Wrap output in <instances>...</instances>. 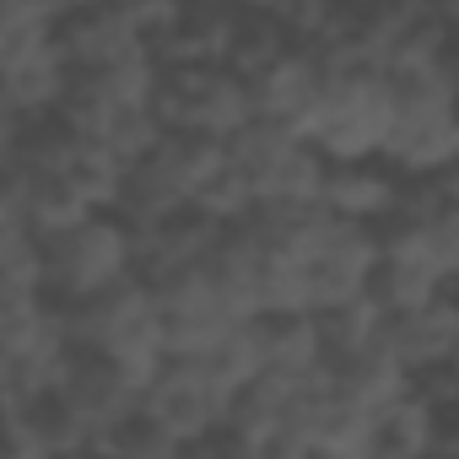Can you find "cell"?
<instances>
[{
	"mask_svg": "<svg viewBox=\"0 0 459 459\" xmlns=\"http://www.w3.org/2000/svg\"><path fill=\"white\" fill-rule=\"evenodd\" d=\"M330 394L346 400V405L362 411V416H378V411H389L394 400L416 394V378L394 362L389 346H368V351H357V357H346V362H330Z\"/></svg>",
	"mask_w": 459,
	"mask_h": 459,
	"instance_id": "cell-16",
	"label": "cell"
},
{
	"mask_svg": "<svg viewBox=\"0 0 459 459\" xmlns=\"http://www.w3.org/2000/svg\"><path fill=\"white\" fill-rule=\"evenodd\" d=\"M157 119L168 135H205L233 146L260 114H255V87L227 71V65H200V71H162L157 87Z\"/></svg>",
	"mask_w": 459,
	"mask_h": 459,
	"instance_id": "cell-5",
	"label": "cell"
},
{
	"mask_svg": "<svg viewBox=\"0 0 459 459\" xmlns=\"http://www.w3.org/2000/svg\"><path fill=\"white\" fill-rule=\"evenodd\" d=\"M60 394L71 400V411H76L92 432H103V427H114V421H125V416H135V411L146 405V384L130 378L119 362L92 357V351H76L71 378H65Z\"/></svg>",
	"mask_w": 459,
	"mask_h": 459,
	"instance_id": "cell-14",
	"label": "cell"
},
{
	"mask_svg": "<svg viewBox=\"0 0 459 459\" xmlns=\"http://www.w3.org/2000/svg\"><path fill=\"white\" fill-rule=\"evenodd\" d=\"M384 346L394 351V362H400L411 378H427V373L454 368V362H459V292H443V298H432L427 308L389 319Z\"/></svg>",
	"mask_w": 459,
	"mask_h": 459,
	"instance_id": "cell-11",
	"label": "cell"
},
{
	"mask_svg": "<svg viewBox=\"0 0 459 459\" xmlns=\"http://www.w3.org/2000/svg\"><path fill=\"white\" fill-rule=\"evenodd\" d=\"M432 459H459V400L432 405Z\"/></svg>",
	"mask_w": 459,
	"mask_h": 459,
	"instance_id": "cell-28",
	"label": "cell"
},
{
	"mask_svg": "<svg viewBox=\"0 0 459 459\" xmlns=\"http://www.w3.org/2000/svg\"><path fill=\"white\" fill-rule=\"evenodd\" d=\"M103 211H92V200L82 195V184L71 173H17L6 168V205H0V221H17L39 238H60L71 227L92 221Z\"/></svg>",
	"mask_w": 459,
	"mask_h": 459,
	"instance_id": "cell-10",
	"label": "cell"
},
{
	"mask_svg": "<svg viewBox=\"0 0 459 459\" xmlns=\"http://www.w3.org/2000/svg\"><path fill=\"white\" fill-rule=\"evenodd\" d=\"M421 260L432 265V276L448 292L459 287V205H448V211L421 221Z\"/></svg>",
	"mask_w": 459,
	"mask_h": 459,
	"instance_id": "cell-27",
	"label": "cell"
},
{
	"mask_svg": "<svg viewBox=\"0 0 459 459\" xmlns=\"http://www.w3.org/2000/svg\"><path fill=\"white\" fill-rule=\"evenodd\" d=\"M178 454H184V443L146 405L92 437V459H178Z\"/></svg>",
	"mask_w": 459,
	"mask_h": 459,
	"instance_id": "cell-25",
	"label": "cell"
},
{
	"mask_svg": "<svg viewBox=\"0 0 459 459\" xmlns=\"http://www.w3.org/2000/svg\"><path fill=\"white\" fill-rule=\"evenodd\" d=\"M249 87H255V114H260L265 125H287V130L303 135V125L314 119V108H319V98H325V87H330V71H325L319 55L292 49L281 65H271V71H265L260 82H249Z\"/></svg>",
	"mask_w": 459,
	"mask_h": 459,
	"instance_id": "cell-15",
	"label": "cell"
},
{
	"mask_svg": "<svg viewBox=\"0 0 459 459\" xmlns=\"http://www.w3.org/2000/svg\"><path fill=\"white\" fill-rule=\"evenodd\" d=\"M255 346H260V362L265 373H325V341H319V319L314 314H260L255 325Z\"/></svg>",
	"mask_w": 459,
	"mask_h": 459,
	"instance_id": "cell-19",
	"label": "cell"
},
{
	"mask_svg": "<svg viewBox=\"0 0 459 459\" xmlns=\"http://www.w3.org/2000/svg\"><path fill=\"white\" fill-rule=\"evenodd\" d=\"M292 55V39L281 28V17L271 6H244L238 17V39H233V60H227V71H238L244 82H260L271 65H281Z\"/></svg>",
	"mask_w": 459,
	"mask_h": 459,
	"instance_id": "cell-22",
	"label": "cell"
},
{
	"mask_svg": "<svg viewBox=\"0 0 459 459\" xmlns=\"http://www.w3.org/2000/svg\"><path fill=\"white\" fill-rule=\"evenodd\" d=\"M238 17L244 6H184L178 22L157 39V65L162 71H200V65H227L233 60V39H238Z\"/></svg>",
	"mask_w": 459,
	"mask_h": 459,
	"instance_id": "cell-13",
	"label": "cell"
},
{
	"mask_svg": "<svg viewBox=\"0 0 459 459\" xmlns=\"http://www.w3.org/2000/svg\"><path fill=\"white\" fill-rule=\"evenodd\" d=\"M60 49H65L76 76L152 55L141 0H135V6H130V0H114V6H71V17L60 28Z\"/></svg>",
	"mask_w": 459,
	"mask_h": 459,
	"instance_id": "cell-8",
	"label": "cell"
},
{
	"mask_svg": "<svg viewBox=\"0 0 459 459\" xmlns=\"http://www.w3.org/2000/svg\"><path fill=\"white\" fill-rule=\"evenodd\" d=\"M146 411L189 448V443H216L221 437L233 400L211 384V373L200 362H168L157 373V384L146 389Z\"/></svg>",
	"mask_w": 459,
	"mask_h": 459,
	"instance_id": "cell-9",
	"label": "cell"
},
{
	"mask_svg": "<svg viewBox=\"0 0 459 459\" xmlns=\"http://www.w3.org/2000/svg\"><path fill=\"white\" fill-rule=\"evenodd\" d=\"M303 260H308V298H314V314H330V308H346L357 298L373 292V276H378V227H362V221H341V216H319L303 238Z\"/></svg>",
	"mask_w": 459,
	"mask_h": 459,
	"instance_id": "cell-7",
	"label": "cell"
},
{
	"mask_svg": "<svg viewBox=\"0 0 459 459\" xmlns=\"http://www.w3.org/2000/svg\"><path fill=\"white\" fill-rule=\"evenodd\" d=\"M60 308H65V335H71L76 351L119 362L146 389L168 368V314H162L157 292L141 276L125 281V287H114V292H103V298L60 303Z\"/></svg>",
	"mask_w": 459,
	"mask_h": 459,
	"instance_id": "cell-1",
	"label": "cell"
},
{
	"mask_svg": "<svg viewBox=\"0 0 459 459\" xmlns=\"http://www.w3.org/2000/svg\"><path fill=\"white\" fill-rule=\"evenodd\" d=\"M0 298H49L44 238L17 221H0Z\"/></svg>",
	"mask_w": 459,
	"mask_h": 459,
	"instance_id": "cell-24",
	"label": "cell"
},
{
	"mask_svg": "<svg viewBox=\"0 0 459 459\" xmlns=\"http://www.w3.org/2000/svg\"><path fill=\"white\" fill-rule=\"evenodd\" d=\"M227 152H233V162L249 173L260 205H325L330 162H325L298 130L255 119Z\"/></svg>",
	"mask_w": 459,
	"mask_h": 459,
	"instance_id": "cell-6",
	"label": "cell"
},
{
	"mask_svg": "<svg viewBox=\"0 0 459 459\" xmlns=\"http://www.w3.org/2000/svg\"><path fill=\"white\" fill-rule=\"evenodd\" d=\"M368 459H432V405L421 394H405L389 411H378Z\"/></svg>",
	"mask_w": 459,
	"mask_h": 459,
	"instance_id": "cell-20",
	"label": "cell"
},
{
	"mask_svg": "<svg viewBox=\"0 0 459 459\" xmlns=\"http://www.w3.org/2000/svg\"><path fill=\"white\" fill-rule=\"evenodd\" d=\"M221 238H227L221 221H211L205 211L184 205L178 216H168V221L146 227V233H135V244H141V281L157 287V281H168V276H178V271L205 265V260L221 249Z\"/></svg>",
	"mask_w": 459,
	"mask_h": 459,
	"instance_id": "cell-12",
	"label": "cell"
},
{
	"mask_svg": "<svg viewBox=\"0 0 459 459\" xmlns=\"http://www.w3.org/2000/svg\"><path fill=\"white\" fill-rule=\"evenodd\" d=\"M394 114H400V92L384 71H330V87H325L314 119L303 125V141L330 168L384 162Z\"/></svg>",
	"mask_w": 459,
	"mask_h": 459,
	"instance_id": "cell-2",
	"label": "cell"
},
{
	"mask_svg": "<svg viewBox=\"0 0 459 459\" xmlns=\"http://www.w3.org/2000/svg\"><path fill=\"white\" fill-rule=\"evenodd\" d=\"M405 178L384 162H357V168H330L325 184V211L341 221H362V227H384L400 211Z\"/></svg>",
	"mask_w": 459,
	"mask_h": 459,
	"instance_id": "cell-17",
	"label": "cell"
},
{
	"mask_svg": "<svg viewBox=\"0 0 459 459\" xmlns=\"http://www.w3.org/2000/svg\"><path fill=\"white\" fill-rule=\"evenodd\" d=\"M152 162L162 168V178L195 205V195L227 168V162H233V157H227V146L221 141H205V135H168L157 152H152Z\"/></svg>",
	"mask_w": 459,
	"mask_h": 459,
	"instance_id": "cell-21",
	"label": "cell"
},
{
	"mask_svg": "<svg viewBox=\"0 0 459 459\" xmlns=\"http://www.w3.org/2000/svg\"><path fill=\"white\" fill-rule=\"evenodd\" d=\"M319 319V341H325V362H346L368 346H384V330H389V314L373 303V298H357L346 308H330V314H314Z\"/></svg>",
	"mask_w": 459,
	"mask_h": 459,
	"instance_id": "cell-23",
	"label": "cell"
},
{
	"mask_svg": "<svg viewBox=\"0 0 459 459\" xmlns=\"http://www.w3.org/2000/svg\"><path fill=\"white\" fill-rule=\"evenodd\" d=\"M178 459H221V448H216V443H189Z\"/></svg>",
	"mask_w": 459,
	"mask_h": 459,
	"instance_id": "cell-30",
	"label": "cell"
},
{
	"mask_svg": "<svg viewBox=\"0 0 459 459\" xmlns=\"http://www.w3.org/2000/svg\"><path fill=\"white\" fill-rule=\"evenodd\" d=\"M65 17L71 6H60V0H0V71L33 65L49 49H60Z\"/></svg>",
	"mask_w": 459,
	"mask_h": 459,
	"instance_id": "cell-18",
	"label": "cell"
},
{
	"mask_svg": "<svg viewBox=\"0 0 459 459\" xmlns=\"http://www.w3.org/2000/svg\"><path fill=\"white\" fill-rule=\"evenodd\" d=\"M44 271L55 303H87L141 276V244L125 216H92L60 238H44Z\"/></svg>",
	"mask_w": 459,
	"mask_h": 459,
	"instance_id": "cell-4",
	"label": "cell"
},
{
	"mask_svg": "<svg viewBox=\"0 0 459 459\" xmlns=\"http://www.w3.org/2000/svg\"><path fill=\"white\" fill-rule=\"evenodd\" d=\"M400 114L384 146V168H394L400 178H437L459 168V98L437 71L421 76H400Z\"/></svg>",
	"mask_w": 459,
	"mask_h": 459,
	"instance_id": "cell-3",
	"label": "cell"
},
{
	"mask_svg": "<svg viewBox=\"0 0 459 459\" xmlns=\"http://www.w3.org/2000/svg\"><path fill=\"white\" fill-rule=\"evenodd\" d=\"M443 76H448V87H454V98H459V33H454L448 49H443Z\"/></svg>",
	"mask_w": 459,
	"mask_h": 459,
	"instance_id": "cell-29",
	"label": "cell"
},
{
	"mask_svg": "<svg viewBox=\"0 0 459 459\" xmlns=\"http://www.w3.org/2000/svg\"><path fill=\"white\" fill-rule=\"evenodd\" d=\"M249 325H255V319H249ZM249 325H244V330H233V335H227V341L211 351V357H200V368L211 373V384H216L227 400H238V394L265 373V362H260V346H255V330H249Z\"/></svg>",
	"mask_w": 459,
	"mask_h": 459,
	"instance_id": "cell-26",
	"label": "cell"
}]
</instances>
